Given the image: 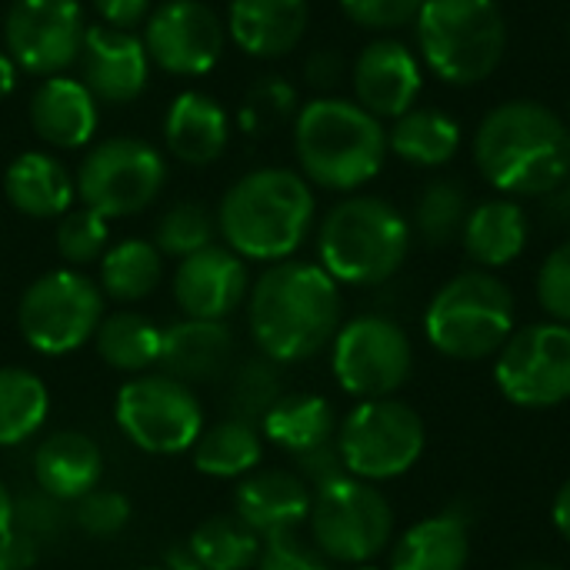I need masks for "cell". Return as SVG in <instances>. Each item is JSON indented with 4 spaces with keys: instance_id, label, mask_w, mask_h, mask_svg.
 <instances>
[{
    "instance_id": "obj_1",
    "label": "cell",
    "mask_w": 570,
    "mask_h": 570,
    "mask_svg": "<svg viewBox=\"0 0 570 570\" xmlns=\"http://www.w3.org/2000/svg\"><path fill=\"white\" fill-rule=\"evenodd\" d=\"M247 324L264 357L307 361L341 331V287L321 264H271L247 294Z\"/></svg>"
},
{
    "instance_id": "obj_2",
    "label": "cell",
    "mask_w": 570,
    "mask_h": 570,
    "mask_svg": "<svg viewBox=\"0 0 570 570\" xmlns=\"http://www.w3.org/2000/svg\"><path fill=\"white\" fill-rule=\"evenodd\" d=\"M474 164L501 194H551L570 180V127L538 100H508L481 120Z\"/></svg>"
},
{
    "instance_id": "obj_3",
    "label": "cell",
    "mask_w": 570,
    "mask_h": 570,
    "mask_svg": "<svg viewBox=\"0 0 570 570\" xmlns=\"http://www.w3.org/2000/svg\"><path fill=\"white\" fill-rule=\"evenodd\" d=\"M314 190L304 174L261 167L227 187L217 207V234L244 261L281 264L307 240Z\"/></svg>"
},
{
    "instance_id": "obj_4",
    "label": "cell",
    "mask_w": 570,
    "mask_h": 570,
    "mask_svg": "<svg viewBox=\"0 0 570 570\" xmlns=\"http://www.w3.org/2000/svg\"><path fill=\"white\" fill-rule=\"evenodd\" d=\"M294 154L307 184L347 194L381 174L387 130L357 100L317 97L294 117Z\"/></svg>"
},
{
    "instance_id": "obj_5",
    "label": "cell",
    "mask_w": 570,
    "mask_h": 570,
    "mask_svg": "<svg viewBox=\"0 0 570 570\" xmlns=\"http://www.w3.org/2000/svg\"><path fill=\"white\" fill-rule=\"evenodd\" d=\"M411 250V224L384 197H347L321 224V267L351 287L391 281Z\"/></svg>"
},
{
    "instance_id": "obj_6",
    "label": "cell",
    "mask_w": 570,
    "mask_h": 570,
    "mask_svg": "<svg viewBox=\"0 0 570 570\" xmlns=\"http://www.w3.org/2000/svg\"><path fill=\"white\" fill-rule=\"evenodd\" d=\"M417 50L444 83H481L508 50V23L498 0H424L414 20Z\"/></svg>"
},
{
    "instance_id": "obj_7",
    "label": "cell",
    "mask_w": 570,
    "mask_h": 570,
    "mask_svg": "<svg viewBox=\"0 0 570 570\" xmlns=\"http://www.w3.org/2000/svg\"><path fill=\"white\" fill-rule=\"evenodd\" d=\"M424 331L444 357L484 361L514 334V294L491 271H464L434 294Z\"/></svg>"
},
{
    "instance_id": "obj_8",
    "label": "cell",
    "mask_w": 570,
    "mask_h": 570,
    "mask_svg": "<svg viewBox=\"0 0 570 570\" xmlns=\"http://www.w3.org/2000/svg\"><path fill=\"white\" fill-rule=\"evenodd\" d=\"M97 281L73 267L40 274L20 297L17 327L23 341L47 357H63L94 341L107 304Z\"/></svg>"
},
{
    "instance_id": "obj_9",
    "label": "cell",
    "mask_w": 570,
    "mask_h": 570,
    "mask_svg": "<svg viewBox=\"0 0 570 570\" xmlns=\"http://www.w3.org/2000/svg\"><path fill=\"white\" fill-rule=\"evenodd\" d=\"M307 524L314 548L331 564L361 568L387 551L394 534V511L374 484L347 474L314 491Z\"/></svg>"
},
{
    "instance_id": "obj_10",
    "label": "cell",
    "mask_w": 570,
    "mask_h": 570,
    "mask_svg": "<svg viewBox=\"0 0 570 570\" xmlns=\"http://www.w3.org/2000/svg\"><path fill=\"white\" fill-rule=\"evenodd\" d=\"M421 414L394 397L361 401L337 428V451L351 478L391 481L407 474L424 454Z\"/></svg>"
},
{
    "instance_id": "obj_11",
    "label": "cell",
    "mask_w": 570,
    "mask_h": 570,
    "mask_svg": "<svg viewBox=\"0 0 570 570\" xmlns=\"http://www.w3.org/2000/svg\"><path fill=\"white\" fill-rule=\"evenodd\" d=\"M77 197L107 220L147 210L167 180V160L140 137H107L87 150L77 170Z\"/></svg>"
},
{
    "instance_id": "obj_12",
    "label": "cell",
    "mask_w": 570,
    "mask_h": 570,
    "mask_svg": "<svg viewBox=\"0 0 570 570\" xmlns=\"http://www.w3.org/2000/svg\"><path fill=\"white\" fill-rule=\"evenodd\" d=\"M114 421L120 434L157 458L184 454L197 444L204 431V411L190 384L170 374L130 377L114 404Z\"/></svg>"
},
{
    "instance_id": "obj_13",
    "label": "cell",
    "mask_w": 570,
    "mask_h": 570,
    "mask_svg": "<svg viewBox=\"0 0 570 570\" xmlns=\"http://www.w3.org/2000/svg\"><path fill=\"white\" fill-rule=\"evenodd\" d=\"M331 367L347 394L361 401H381L407 384L414 371V351L401 324L367 314L354 317L334 334Z\"/></svg>"
},
{
    "instance_id": "obj_14",
    "label": "cell",
    "mask_w": 570,
    "mask_h": 570,
    "mask_svg": "<svg viewBox=\"0 0 570 570\" xmlns=\"http://www.w3.org/2000/svg\"><path fill=\"white\" fill-rule=\"evenodd\" d=\"M501 394L518 407H558L570 401V327L531 324L508 337L494 367Z\"/></svg>"
},
{
    "instance_id": "obj_15",
    "label": "cell",
    "mask_w": 570,
    "mask_h": 570,
    "mask_svg": "<svg viewBox=\"0 0 570 570\" xmlns=\"http://www.w3.org/2000/svg\"><path fill=\"white\" fill-rule=\"evenodd\" d=\"M87 27L80 0H13L3 17V50L20 70L53 77L77 63Z\"/></svg>"
},
{
    "instance_id": "obj_16",
    "label": "cell",
    "mask_w": 570,
    "mask_h": 570,
    "mask_svg": "<svg viewBox=\"0 0 570 570\" xmlns=\"http://www.w3.org/2000/svg\"><path fill=\"white\" fill-rule=\"evenodd\" d=\"M144 47L164 73L204 77L224 57L227 23L204 0H164L147 13Z\"/></svg>"
},
{
    "instance_id": "obj_17",
    "label": "cell",
    "mask_w": 570,
    "mask_h": 570,
    "mask_svg": "<svg viewBox=\"0 0 570 570\" xmlns=\"http://www.w3.org/2000/svg\"><path fill=\"white\" fill-rule=\"evenodd\" d=\"M80 80L97 104H130L147 90L150 53L134 30L90 23L80 47Z\"/></svg>"
},
{
    "instance_id": "obj_18",
    "label": "cell",
    "mask_w": 570,
    "mask_h": 570,
    "mask_svg": "<svg viewBox=\"0 0 570 570\" xmlns=\"http://www.w3.org/2000/svg\"><path fill=\"white\" fill-rule=\"evenodd\" d=\"M250 294V274L244 257L227 244H210L177 264L174 301L184 317L227 321Z\"/></svg>"
},
{
    "instance_id": "obj_19",
    "label": "cell",
    "mask_w": 570,
    "mask_h": 570,
    "mask_svg": "<svg viewBox=\"0 0 570 570\" xmlns=\"http://www.w3.org/2000/svg\"><path fill=\"white\" fill-rule=\"evenodd\" d=\"M354 97L357 104L374 114L377 120L391 117L397 120L411 107H417L421 87H424V70L414 50L401 40H374L361 50L351 70Z\"/></svg>"
},
{
    "instance_id": "obj_20",
    "label": "cell",
    "mask_w": 570,
    "mask_h": 570,
    "mask_svg": "<svg viewBox=\"0 0 570 570\" xmlns=\"http://www.w3.org/2000/svg\"><path fill=\"white\" fill-rule=\"evenodd\" d=\"M27 117L33 134L57 150L87 147L100 124L97 97L83 87V80L67 73H53L37 83L27 104Z\"/></svg>"
},
{
    "instance_id": "obj_21",
    "label": "cell",
    "mask_w": 570,
    "mask_h": 570,
    "mask_svg": "<svg viewBox=\"0 0 570 570\" xmlns=\"http://www.w3.org/2000/svg\"><path fill=\"white\" fill-rule=\"evenodd\" d=\"M314 494L294 471H254L234 494V514L264 541L291 534L311 518Z\"/></svg>"
},
{
    "instance_id": "obj_22",
    "label": "cell",
    "mask_w": 570,
    "mask_h": 570,
    "mask_svg": "<svg viewBox=\"0 0 570 570\" xmlns=\"http://www.w3.org/2000/svg\"><path fill=\"white\" fill-rule=\"evenodd\" d=\"M164 144L180 164L207 167L220 160L230 144V117L217 97L204 90H184L167 104Z\"/></svg>"
},
{
    "instance_id": "obj_23",
    "label": "cell",
    "mask_w": 570,
    "mask_h": 570,
    "mask_svg": "<svg viewBox=\"0 0 570 570\" xmlns=\"http://www.w3.org/2000/svg\"><path fill=\"white\" fill-rule=\"evenodd\" d=\"M307 0H230L227 37L250 57L274 60L291 53L307 33Z\"/></svg>"
},
{
    "instance_id": "obj_24",
    "label": "cell",
    "mask_w": 570,
    "mask_h": 570,
    "mask_svg": "<svg viewBox=\"0 0 570 570\" xmlns=\"http://www.w3.org/2000/svg\"><path fill=\"white\" fill-rule=\"evenodd\" d=\"M100 478L104 454L80 431H57L33 451V481L60 504H77L83 494L100 488Z\"/></svg>"
},
{
    "instance_id": "obj_25",
    "label": "cell",
    "mask_w": 570,
    "mask_h": 570,
    "mask_svg": "<svg viewBox=\"0 0 570 570\" xmlns=\"http://www.w3.org/2000/svg\"><path fill=\"white\" fill-rule=\"evenodd\" d=\"M234 357V334L227 321H197L184 317L164 331L160 344V367L164 374L184 381V384H200V381H217Z\"/></svg>"
},
{
    "instance_id": "obj_26",
    "label": "cell",
    "mask_w": 570,
    "mask_h": 570,
    "mask_svg": "<svg viewBox=\"0 0 570 570\" xmlns=\"http://www.w3.org/2000/svg\"><path fill=\"white\" fill-rule=\"evenodd\" d=\"M3 194L13 210L33 220H53L63 217L73 207L77 197V180L67 174V167L43 154V150H27L10 160L3 170Z\"/></svg>"
},
{
    "instance_id": "obj_27",
    "label": "cell",
    "mask_w": 570,
    "mask_h": 570,
    "mask_svg": "<svg viewBox=\"0 0 570 570\" xmlns=\"http://www.w3.org/2000/svg\"><path fill=\"white\" fill-rule=\"evenodd\" d=\"M471 558V528L464 514H434L414 524L391 551V570H464Z\"/></svg>"
},
{
    "instance_id": "obj_28",
    "label": "cell",
    "mask_w": 570,
    "mask_h": 570,
    "mask_svg": "<svg viewBox=\"0 0 570 570\" xmlns=\"http://www.w3.org/2000/svg\"><path fill=\"white\" fill-rule=\"evenodd\" d=\"M468 257L488 271L508 267L528 247V214L514 200H484L464 220Z\"/></svg>"
},
{
    "instance_id": "obj_29",
    "label": "cell",
    "mask_w": 570,
    "mask_h": 570,
    "mask_svg": "<svg viewBox=\"0 0 570 570\" xmlns=\"http://www.w3.org/2000/svg\"><path fill=\"white\" fill-rule=\"evenodd\" d=\"M261 434L291 458L337 441L334 407L321 394H284L261 421Z\"/></svg>"
},
{
    "instance_id": "obj_30",
    "label": "cell",
    "mask_w": 570,
    "mask_h": 570,
    "mask_svg": "<svg viewBox=\"0 0 570 570\" xmlns=\"http://www.w3.org/2000/svg\"><path fill=\"white\" fill-rule=\"evenodd\" d=\"M387 150L414 167H441L461 150V124L438 107H411L387 130Z\"/></svg>"
},
{
    "instance_id": "obj_31",
    "label": "cell",
    "mask_w": 570,
    "mask_h": 570,
    "mask_svg": "<svg viewBox=\"0 0 570 570\" xmlns=\"http://www.w3.org/2000/svg\"><path fill=\"white\" fill-rule=\"evenodd\" d=\"M194 451V468L207 478H247L264 458V434L257 424L227 417L214 428H204Z\"/></svg>"
},
{
    "instance_id": "obj_32",
    "label": "cell",
    "mask_w": 570,
    "mask_h": 570,
    "mask_svg": "<svg viewBox=\"0 0 570 570\" xmlns=\"http://www.w3.org/2000/svg\"><path fill=\"white\" fill-rule=\"evenodd\" d=\"M97 264H100V281H97L100 291L117 304L144 301L164 281V254L154 247V240H140V237L120 240L107 247Z\"/></svg>"
},
{
    "instance_id": "obj_33",
    "label": "cell",
    "mask_w": 570,
    "mask_h": 570,
    "mask_svg": "<svg viewBox=\"0 0 570 570\" xmlns=\"http://www.w3.org/2000/svg\"><path fill=\"white\" fill-rule=\"evenodd\" d=\"M160 344H164V331L137 311L104 314L94 334V347L100 361L124 374H144L147 367H154L160 361Z\"/></svg>"
},
{
    "instance_id": "obj_34",
    "label": "cell",
    "mask_w": 570,
    "mask_h": 570,
    "mask_svg": "<svg viewBox=\"0 0 570 570\" xmlns=\"http://www.w3.org/2000/svg\"><path fill=\"white\" fill-rule=\"evenodd\" d=\"M50 411V394L33 371L0 367V448L33 438Z\"/></svg>"
},
{
    "instance_id": "obj_35",
    "label": "cell",
    "mask_w": 570,
    "mask_h": 570,
    "mask_svg": "<svg viewBox=\"0 0 570 570\" xmlns=\"http://www.w3.org/2000/svg\"><path fill=\"white\" fill-rule=\"evenodd\" d=\"M261 544L264 541L237 514L207 518L187 541L204 570H254L261 558Z\"/></svg>"
},
{
    "instance_id": "obj_36",
    "label": "cell",
    "mask_w": 570,
    "mask_h": 570,
    "mask_svg": "<svg viewBox=\"0 0 570 570\" xmlns=\"http://www.w3.org/2000/svg\"><path fill=\"white\" fill-rule=\"evenodd\" d=\"M214 234H217V217L197 200H180L160 214V220L154 227V247L164 257L184 261V257L210 247Z\"/></svg>"
},
{
    "instance_id": "obj_37",
    "label": "cell",
    "mask_w": 570,
    "mask_h": 570,
    "mask_svg": "<svg viewBox=\"0 0 570 570\" xmlns=\"http://www.w3.org/2000/svg\"><path fill=\"white\" fill-rule=\"evenodd\" d=\"M468 214V194L458 180H431L417 200V234L431 247L451 244L454 237H461Z\"/></svg>"
},
{
    "instance_id": "obj_38",
    "label": "cell",
    "mask_w": 570,
    "mask_h": 570,
    "mask_svg": "<svg viewBox=\"0 0 570 570\" xmlns=\"http://www.w3.org/2000/svg\"><path fill=\"white\" fill-rule=\"evenodd\" d=\"M281 397H284L281 364L264 354L247 357L230 381V417L257 424Z\"/></svg>"
},
{
    "instance_id": "obj_39",
    "label": "cell",
    "mask_w": 570,
    "mask_h": 570,
    "mask_svg": "<svg viewBox=\"0 0 570 570\" xmlns=\"http://www.w3.org/2000/svg\"><path fill=\"white\" fill-rule=\"evenodd\" d=\"M107 240H110V220L100 217L97 210L83 207V204L70 207L63 217H57L53 244H57V254L70 267H83V264L100 261L107 250Z\"/></svg>"
},
{
    "instance_id": "obj_40",
    "label": "cell",
    "mask_w": 570,
    "mask_h": 570,
    "mask_svg": "<svg viewBox=\"0 0 570 570\" xmlns=\"http://www.w3.org/2000/svg\"><path fill=\"white\" fill-rule=\"evenodd\" d=\"M297 110H301L297 90L284 77H264L247 90L237 120L250 137H261V134H271L274 127L287 124L291 117H297Z\"/></svg>"
},
{
    "instance_id": "obj_41",
    "label": "cell",
    "mask_w": 570,
    "mask_h": 570,
    "mask_svg": "<svg viewBox=\"0 0 570 570\" xmlns=\"http://www.w3.org/2000/svg\"><path fill=\"white\" fill-rule=\"evenodd\" d=\"M130 521V501L120 491L94 488L73 504V524L90 538H114Z\"/></svg>"
},
{
    "instance_id": "obj_42",
    "label": "cell",
    "mask_w": 570,
    "mask_h": 570,
    "mask_svg": "<svg viewBox=\"0 0 570 570\" xmlns=\"http://www.w3.org/2000/svg\"><path fill=\"white\" fill-rule=\"evenodd\" d=\"M63 504L53 501L50 494H43L37 488V494H23L13 498V518H10V531L33 541L37 548L50 538H57L63 531Z\"/></svg>"
},
{
    "instance_id": "obj_43",
    "label": "cell",
    "mask_w": 570,
    "mask_h": 570,
    "mask_svg": "<svg viewBox=\"0 0 570 570\" xmlns=\"http://www.w3.org/2000/svg\"><path fill=\"white\" fill-rule=\"evenodd\" d=\"M254 570H334L331 561L314 548V541L307 544L297 531L291 534H274L264 538L261 544V558Z\"/></svg>"
},
{
    "instance_id": "obj_44",
    "label": "cell",
    "mask_w": 570,
    "mask_h": 570,
    "mask_svg": "<svg viewBox=\"0 0 570 570\" xmlns=\"http://www.w3.org/2000/svg\"><path fill=\"white\" fill-rule=\"evenodd\" d=\"M538 301L541 307L558 321L570 327V240L554 247L548 261L541 264L538 274Z\"/></svg>"
},
{
    "instance_id": "obj_45",
    "label": "cell",
    "mask_w": 570,
    "mask_h": 570,
    "mask_svg": "<svg viewBox=\"0 0 570 570\" xmlns=\"http://www.w3.org/2000/svg\"><path fill=\"white\" fill-rule=\"evenodd\" d=\"M424 0H341L344 13L364 30H397L417 20Z\"/></svg>"
},
{
    "instance_id": "obj_46",
    "label": "cell",
    "mask_w": 570,
    "mask_h": 570,
    "mask_svg": "<svg viewBox=\"0 0 570 570\" xmlns=\"http://www.w3.org/2000/svg\"><path fill=\"white\" fill-rule=\"evenodd\" d=\"M294 464H297V474L304 478V484H307L311 491H321V488H327V484L347 478V468H344V461H341L337 441H331V444H324V448H317V451H311V454L294 458Z\"/></svg>"
},
{
    "instance_id": "obj_47",
    "label": "cell",
    "mask_w": 570,
    "mask_h": 570,
    "mask_svg": "<svg viewBox=\"0 0 570 570\" xmlns=\"http://www.w3.org/2000/svg\"><path fill=\"white\" fill-rule=\"evenodd\" d=\"M94 10H97L100 23L120 27V30H134L140 20H147L150 0H94Z\"/></svg>"
},
{
    "instance_id": "obj_48",
    "label": "cell",
    "mask_w": 570,
    "mask_h": 570,
    "mask_svg": "<svg viewBox=\"0 0 570 570\" xmlns=\"http://www.w3.org/2000/svg\"><path fill=\"white\" fill-rule=\"evenodd\" d=\"M304 77H307L311 87L331 90V87H337L341 77H344V57H341L337 50H331V47L314 50V53L307 57V63H304Z\"/></svg>"
},
{
    "instance_id": "obj_49",
    "label": "cell",
    "mask_w": 570,
    "mask_h": 570,
    "mask_svg": "<svg viewBox=\"0 0 570 570\" xmlns=\"http://www.w3.org/2000/svg\"><path fill=\"white\" fill-rule=\"evenodd\" d=\"M33 558H37V544L33 541L20 538L13 531H7L0 538V570H27L33 564Z\"/></svg>"
},
{
    "instance_id": "obj_50",
    "label": "cell",
    "mask_w": 570,
    "mask_h": 570,
    "mask_svg": "<svg viewBox=\"0 0 570 570\" xmlns=\"http://www.w3.org/2000/svg\"><path fill=\"white\" fill-rule=\"evenodd\" d=\"M554 528L561 531V538L570 544V481L558 491V498H554Z\"/></svg>"
},
{
    "instance_id": "obj_51",
    "label": "cell",
    "mask_w": 570,
    "mask_h": 570,
    "mask_svg": "<svg viewBox=\"0 0 570 570\" xmlns=\"http://www.w3.org/2000/svg\"><path fill=\"white\" fill-rule=\"evenodd\" d=\"M164 568L167 570H204L197 564V558H194V551L187 548V544H174L167 554H164Z\"/></svg>"
},
{
    "instance_id": "obj_52",
    "label": "cell",
    "mask_w": 570,
    "mask_h": 570,
    "mask_svg": "<svg viewBox=\"0 0 570 570\" xmlns=\"http://www.w3.org/2000/svg\"><path fill=\"white\" fill-rule=\"evenodd\" d=\"M17 73H20V67L13 63V57H10L7 50H0V100H7V97L13 94Z\"/></svg>"
},
{
    "instance_id": "obj_53",
    "label": "cell",
    "mask_w": 570,
    "mask_h": 570,
    "mask_svg": "<svg viewBox=\"0 0 570 570\" xmlns=\"http://www.w3.org/2000/svg\"><path fill=\"white\" fill-rule=\"evenodd\" d=\"M10 518H13V498H10V491L3 488V481H0V538L10 531Z\"/></svg>"
},
{
    "instance_id": "obj_54",
    "label": "cell",
    "mask_w": 570,
    "mask_h": 570,
    "mask_svg": "<svg viewBox=\"0 0 570 570\" xmlns=\"http://www.w3.org/2000/svg\"><path fill=\"white\" fill-rule=\"evenodd\" d=\"M521 570H558L554 564H528V568H521Z\"/></svg>"
},
{
    "instance_id": "obj_55",
    "label": "cell",
    "mask_w": 570,
    "mask_h": 570,
    "mask_svg": "<svg viewBox=\"0 0 570 570\" xmlns=\"http://www.w3.org/2000/svg\"><path fill=\"white\" fill-rule=\"evenodd\" d=\"M354 570H377V568H371V564H361V568H354Z\"/></svg>"
},
{
    "instance_id": "obj_56",
    "label": "cell",
    "mask_w": 570,
    "mask_h": 570,
    "mask_svg": "<svg viewBox=\"0 0 570 570\" xmlns=\"http://www.w3.org/2000/svg\"><path fill=\"white\" fill-rule=\"evenodd\" d=\"M144 570H167V568H144Z\"/></svg>"
},
{
    "instance_id": "obj_57",
    "label": "cell",
    "mask_w": 570,
    "mask_h": 570,
    "mask_svg": "<svg viewBox=\"0 0 570 570\" xmlns=\"http://www.w3.org/2000/svg\"><path fill=\"white\" fill-rule=\"evenodd\" d=\"M568 200H570V184H568Z\"/></svg>"
}]
</instances>
